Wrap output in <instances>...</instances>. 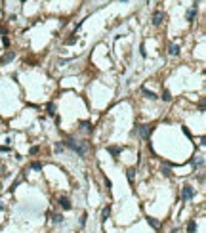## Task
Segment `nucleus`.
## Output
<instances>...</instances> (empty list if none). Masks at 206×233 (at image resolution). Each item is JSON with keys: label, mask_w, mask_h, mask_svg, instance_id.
Returning a JSON list of instances; mask_svg holds the SVG:
<instances>
[{"label": "nucleus", "mask_w": 206, "mask_h": 233, "mask_svg": "<svg viewBox=\"0 0 206 233\" xmlns=\"http://www.w3.org/2000/svg\"><path fill=\"white\" fill-rule=\"evenodd\" d=\"M65 145L69 147V149H73V151H76L80 157H84L86 155V142H78V140H73V138H67L65 140Z\"/></svg>", "instance_id": "f257e3e1"}, {"label": "nucleus", "mask_w": 206, "mask_h": 233, "mask_svg": "<svg viewBox=\"0 0 206 233\" xmlns=\"http://www.w3.org/2000/svg\"><path fill=\"white\" fill-rule=\"evenodd\" d=\"M193 195H195V189H193L191 185H185L183 191H181V199H183V201H191Z\"/></svg>", "instance_id": "f03ea898"}, {"label": "nucleus", "mask_w": 206, "mask_h": 233, "mask_svg": "<svg viewBox=\"0 0 206 233\" xmlns=\"http://www.w3.org/2000/svg\"><path fill=\"white\" fill-rule=\"evenodd\" d=\"M57 205H59L61 208H63V210H71V208H73V205H71V201H69L67 197H59Z\"/></svg>", "instance_id": "7ed1b4c3"}, {"label": "nucleus", "mask_w": 206, "mask_h": 233, "mask_svg": "<svg viewBox=\"0 0 206 233\" xmlns=\"http://www.w3.org/2000/svg\"><path fill=\"white\" fill-rule=\"evenodd\" d=\"M191 165L195 166V168H202V166H204V159H202L200 155H195L191 159Z\"/></svg>", "instance_id": "20e7f679"}, {"label": "nucleus", "mask_w": 206, "mask_h": 233, "mask_svg": "<svg viewBox=\"0 0 206 233\" xmlns=\"http://www.w3.org/2000/svg\"><path fill=\"white\" fill-rule=\"evenodd\" d=\"M166 15H164V12H155V14H153V25H160V23H162V19H164Z\"/></svg>", "instance_id": "39448f33"}, {"label": "nucleus", "mask_w": 206, "mask_h": 233, "mask_svg": "<svg viewBox=\"0 0 206 233\" xmlns=\"http://www.w3.org/2000/svg\"><path fill=\"white\" fill-rule=\"evenodd\" d=\"M14 57H15V52H8V54H4V55H2V59H0V65H6V63H10V61H14Z\"/></svg>", "instance_id": "423d86ee"}, {"label": "nucleus", "mask_w": 206, "mask_h": 233, "mask_svg": "<svg viewBox=\"0 0 206 233\" xmlns=\"http://www.w3.org/2000/svg\"><path fill=\"white\" fill-rule=\"evenodd\" d=\"M137 130H139V136H141L143 140H147V136H149V130H151V126H149V124H141V126L137 128Z\"/></svg>", "instance_id": "0eeeda50"}, {"label": "nucleus", "mask_w": 206, "mask_h": 233, "mask_svg": "<svg viewBox=\"0 0 206 233\" xmlns=\"http://www.w3.org/2000/svg\"><path fill=\"white\" fill-rule=\"evenodd\" d=\"M187 233H197V222H195V220H189V224H187Z\"/></svg>", "instance_id": "6e6552de"}, {"label": "nucleus", "mask_w": 206, "mask_h": 233, "mask_svg": "<svg viewBox=\"0 0 206 233\" xmlns=\"http://www.w3.org/2000/svg\"><path fill=\"white\" fill-rule=\"evenodd\" d=\"M168 52H170V55H178V54H179V46H178V44H170Z\"/></svg>", "instance_id": "1a4fd4ad"}, {"label": "nucleus", "mask_w": 206, "mask_h": 233, "mask_svg": "<svg viewBox=\"0 0 206 233\" xmlns=\"http://www.w3.org/2000/svg\"><path fill=\"white\" fill-rule=\"evenodd\" d=\"M109 214H111V206H105V208H103V210H101V220H103V222H105V220L109 218Z\"/></svg>", "instance_id": "9d476101"}, {"label": "nucleus", "mask_w": 206, "mask_h": 233, "mask_svg": "<svg viewBox=\"0 0 206 233\" xmlns=\"http://www.w3.org/2000/svg\"><path fill=\"white\" fill-rule=\"evenodd\" d=\"M195 17H197V8H193V10L187 12V19H189V21H195Z\"/></svg>", "instance_id": "9b49d317"}, {"label": "nucleus", "mask_w": 206, "mask_h": 233, "mask_svg": "<svg viewBox=\"0 0 206 233\" xmlns=\"http://www.w3.org/2000/svg\"><path fill=\"white\" fill-rule=\"evenodd\" d=\"M80 128H82V130H92V122L90 120H82V122H80Z\"/></svg>", "instance_id": "f8f14e48"}, {"label": "nucleus", "mask_w": 206, "mask_h": 233, "mask_svg": "<svg viewBox=\"0 0 206 233\" xmlns=\"http://www.w3.org/2000/svg\"><path fill=\"white\" fill-rule=\"evenodd\" d=\"M52 220H54L55 224H61V222H63V214H54V216H52Z\"/></svg>", "instance_id": "ddd939ff"}, {"label": "nucleus", "mask_w": 206, "mask_h": 233, "mask_svg": "<svg viewBox=\"0 0 206 233\" xmlns=\"http://www.w3.org/2000/svg\"><path fill=\"white\" fill-rule=\"evenodd\" d=\"M109 153H113V155H119V153H120V147L111 145V147H109Z\"/></svg>", "instance_id": "4468645a"}, {"label": "nucleus", "mask_w": 206, "mask_h": 233, "mask_svg": "<svg viewBox=\"0 0 206 233\" xmlns=\"http://www.w3.org/2000/svg\"><path fill=\"white\" fill-rule=\"evenodd\" d=\"M160 97H162L164 101H170V100H172V96H170V92H168V90H164V92H162V96H160Z\"/></svg>", "instance_id": "2eb2a0df"}, {"label": "nucleus", "mask_w": 206, "mask_h": 233, "mask_svg": "<svg viewBox=\"0 0 206 233\" xmlns=\"http://www.w3.org/2000/svg\"><path fill=\"white\" fill-rule=\"evenodd\" d=\"M48 115H52V117L55 115V105L54 103H48Z\"/></svg>", "instance_id": "dca6fc26"}, {"label": "nucleus", "mask_w": 206, "mask_h": 233, "mask_svg": "<svg viewBox=\"0 0 206 233\" xmlns=\"http://www.w3.org/2000/svg\"><path fill=\"white\" fill-rule=\"evenodd\" d=\"M143 94H145V97H149V100H155V94H153V92H149V90H145V88H143Z\"/></svg>", "instance_id": "f3484780"}, {"label": "nucleus", "mask_w": 206, "mask_h": 233, "mask_svg": "<svg viewBox=\"0 0 206 233\" xmlns=\"http://www.w3.org/2000/svg\"><path fill=\"white\" fill-rule=\"evenodd\" d=\"M147 222H149V225H153V227H158V222H156V220H153V218H147Z\"/></svg>", "instance_id": "a211bd4d"}, {"label": "nucleus", "mask_w": 206, "mask_h": 233, "mask_svg": "<svg viewBox=\"0 0 206 233\" xmlns=\"http://www.w3.org/2000/svg\"><path fill=\"white\" fill-rule=\"evenodd\" d=\"M31 168H32V170H42V165H40V162H32Z\"/></svg>", "instance_id": "6ab92c4d"}, {"label": "nucleus", "mask_w": 206, "mask_h": 233, "mask_svg": "<svg viewBox=\"0 0 206 233\" xmlns=\"http://www.w3.org/2000/svg\"><path fill=\"white\" fill-rule=\"evenodd\" d=\"M162 174H164V176H172V170H170L168 166H164V168H162Z\"/></svg>", "instance_id": "aec40b11"}, {"label": "nucleus", "mask_w": 206, "mask_h": 233, "mask_svg": "<svg viewBox=\"0 0 206 233\" xmlns=\"http://www.w3.org/2000/svg\"><path fill=\"white\" fill-rule=\"evenodd\" d=\"M134 172H136V170H134V168H130V170H128V180H130V182H132V180H134Z\"/></svg>", "instance_id": "412c9836"}, {"label": "nucleus", "mask_w": 206, "mask_h": 233, "mask_svg": "<svg viewBox=\"0 0 206 233\" xmlns=\"http://www.w3.org/2000/svg\"><path fill=\"white\" fill-rule=\"evenodd\" d=\"M55 151L61 153V151H63V143H55Z\"/></svg>", "instance_id": "4be33fe9"}, {"label": "nucleus", "mask_w": 206, "mask_h": 233, "mask_svg": "<svg viewBox=\"0 0 206 233\" xmlns=\"http://www.w3.org/2000/svg\"><path fill=\"white\" fill-rule=\"evenodd\" d=\"M73 42H76V37H71V38H67V44H73Z\"/></svg>", "instance_id": "5701e85b"}, {"label": "nucleus", "mask_w": 206, "mask_h": 233, "mask_svg": "<svg viewBox=\"0 0 206 233\" xmlns=\"http://www.w3.org/2000/svg\"><path fill=\"white\" fill-rule=\"evenodd\" d=\"M86 224V214H82V218H80V225Z\"/></svg>", "instance_id": "b1692460"}, {"label": "nucleus", "mask_w": 206, "mask_h": 233, "mask_svg": "<svg viewBox=\"0 0 206 233\" xmlns=\"http://www.w3.org/2000/svg\"><path fill=\"white\" fill-rule=\"evenodd\" d=\"M4 170H6V168H4L2 165H0V176H6V172H4Z\"/></svg>", "instance_id": "393cba45"}, {"label": "nucleus", "mask_w": 206, "mask_h": 233, "mask_svg": "<svg viewBox=\"0 0 206 233\" xmlns=\"http://www.w3.org/2000/svg\"><path fill=\"white\" fill-rule=\"evenodd\" d=\"M193 2H195V8H197V4H198V2H200V0H193Z\"/></svg>", "instance_id": "a878e982"}, {"label": "nucleus", "mask_w": 206, "mask_h": 233, "mask_svg": "<svg viewBox=\"0 0 206 233\" xmlns=\"http://www.w3.org/2000/svg\"><path fill=\"white\" fill-rule=\"evenodd\" d=\"M0 210H4V205H2V201H0Z\"/></svg>", "instance_id": "bb28decb"}]
</instances>
